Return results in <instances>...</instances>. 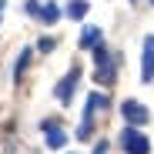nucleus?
I'll use <instances>...</instances> for the list:
<instances>
[{"label": "nucleus", "instance_id": "1", "mask_svg": "<svg viewBox=\"0 0 154 154\" xmlns=\"http://www.w3.org/2000/svg\"><path fill=\"white\" fill-rule=\"evenodd\" d=\"M94 77H97V84L100 87H111L117 81V64H114V54L100 44L94 47Z\"/></svg>", "mask_w": 154, "mask_h": 154}, {"label": "nucleus", "instance_id": "2", "mask_svg": "<svg viewBox=\"0 0 154 154\" xmlns=\"http://www.w3.org/2000/svg\"><path fill=\"white\" fill-rule=\"evenodd\" d=\"M121 147H124L127 154H151V141L137 131V127H131V124L121 131Z\"/></svg>", "mask_w": 154, "mask_h": 154}, {"label": "nucleus", "instance_id": "3", "mask_svg": "<svg viewBox=\"0 0 154 154\" xmlns=\"http://www.w3.org/2000/svg\"><path fill=\"white\" fill-rule=\"evenodd\" d=\"M121 117L131 124V127H141V124L151 121V111L141 104V100H124V104H121Z\"/></svg>", "mask_w": 154, "mask_h": 154}, {"label": "nucleus", "instance_id": "4", "mask_svg": "<svg viewBox=\"0 0 154 154\" xmlns=\"http://www.w3.org/2000/svg\"><path fill=\"white\" fill-rule=\"evenodd\" d=\"M97 107H107V97L104 94H91L87 107H84V124H81V131H77V137H91V124H94V111Z\"/></svg>", "mask_w": 154, "mask_h": 154}, {"label": "nucleus", "instance_id": "5", "mask_svg": "<svg viewBox=\"0 0 154 154\" xmlns=\"http://www.w3.org/2000/svg\"><path fill=\"white\" fill-rule=\"evenodd\" d=\"M77 81H81V67H70V74L64 77V81L57 84V100L60 104H70V97H74V91H77Z\"/></svg>", "mask_w": 154, "mask_h": 154}, {"label": "nucleus", "instance_id": "6", "mask_svg": "<svg viewBox=\"0 0 154 154\" xmlns=\"http://www.w3.org/2000/svg\"><path fill=\"white\" fill-rule=\"evenodd\" d=\"M141 81L151 84L154 81V34L144 37V57H141Z\"/></svg>", "mask_w": 154, "mask_h": 154}, {"label": "nucleus", "instance_id": "7", "mask_svg": "<svg viewBox=\"0 0 154 154\" xmlns=\"http://www.w3.org/2000/svg\"><path fill=\"white\" fill-rule=\"evenodd\" d=\"M40 127H44V134H47V147L60 151V147L67 144V137H64V131H60V124H57V121H44Z\"/></svg>", "mask_w": 154, "mask_h": 154}, {"label": "nucleus", "instance_id": "8", "mask_svg": "<svg viewBox=\"0 0 154 154\" xmlns=\"http://www.w3.org/2000/svg\"><path fill=\"white\" fill-rule=\"evenodd\" d=\"M100 37H104V34H100V27H84V34H81V47L94 50V47H100V44H104Z\"/></svg>", "mask_w": 154, "mask_h": 154}, {"label": "nucleus", "instance_id": "9", "mask_svg": "<svg viewBox=\"0 0 154 154\" xmlns=\"http://www.w3.org/2000/svg\"><path fill=\"white\" fill-rule=\"evenodd\" d=\"M87 10H91V7H87V0H70L67 17H70V20H84V17H87Z\"/></svg>", "mask_w": 154, "mask_h": 154}, {"label": "nucleus", "instance_id": "10", "mask_svg": "<svg viewBox=\"0 0 154 154\" xmlns=\"http://www.w3.org/2000/svg\"><path fill=\"white\" fill-rule=\"evenodd\" d=\"M40 20H44V23H57V20H60V7H57V4H47V7L40 10Z\"/></svg>", "mask_w": 154, "mask_h": 154}, {"label": "nucleus", "instance_id": "11", "mask_svg": "<svg viewBox=\"0 0 154 154\" xmlns=\"http://www.w3.org/2000/svg\"><path fill=\"white\" fill-rule=\"evenodd\" d=\"M27 64H30V50H20V57H17V67H14V77H20L23 70H27Z\"/></svg>", "mask_w": 154, "mask_h": 154}, {"label": "nucleus", "instance_id": "12", "mask_svg": "<svg viewBox=\"0 0 154 154\" xmlns=\"http://www.w3.org/2000/svg\"><path fill=\"white\" fill-rule=\"evenodd\" d=\"M27 10H30L34 17H40V4H37V0H27Z\"/></svg>", "mask_w": 154, "mask_h": 154}, {"label": "nucleus", "instance_id": "13", "mask_svg": "<svg viewBox=\"0 0 154 154\" xmlns=\"http://www.w3.org/2000/svg\"><path fill=\"white\" fill-rule=\"evenodd\" d=\"M94 154H107V144H104V141H97V147H94Z\"/></svg>", "mask_w": 154, "mask_h": 154}, {"label": "nucleus", "instance_id": "14", "mask_svg": "<svg viewBox=\"0 0 154 154\" xmlns=\"http://www.w3.org/2000/svg\"><path fill=\"white\" fill-rule=\"evenodd\" d=\"M0 10H4V0H0Z\"/></svg>", "mask_w": 154, "mask_h": 154}, {"label": "nucleus", "instance_id": "15", "mask_svg": "<svg viewBox=\"0 0 154 154\" xmlns=\"http://www.w3.org/2000/svg\"><path fill=\"white\" fill-rule=\"evenodd\" d=\"M151 4H154V0H151Z\"/></svg>", "mask_w": 154, "mask_h": 154}]
</instances>
